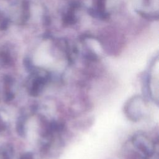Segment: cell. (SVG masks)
Masks as SVG:
<instances>
[{"mask_svg": "<svg viewBox=\"0 0 159 159\" xmlns=\"http://www.w3.org/2000/svg\"><path fill=\"white\" fill-rule=\"evenodd\" d=\"M132 143L138 152L143 155V158L155 155V143L146 134L142 132L135 134L132 138Z\"/></svg>", "mask_w": 159, "mask_h": 159, "instance_id": "cell-1", "label": "cell"}, {"mask_svg": "<svg viewBox=\"0 0 159 159\" xmlns=\"http://www.w3.org/2000/svg\"><path fill=\"white\" fill-rule=\"evenodd\" d=\"M146 107L145 101L142 98L135 96L126 104L125 111L130 119L137 121L141 119L145 115Z\"/></svg>", "mask_w": 159, "mask_h": 159, "instance_id": "cell-2", "label": "cell"}, {"mask_svg": "<svg viewBox=\"0 0 159 159\" xmlns=\"http://www.w3.org/2000/svg\"><path fill=\"white\" fill-rule=\"evenodd\" d=\"M22 159H33V155L31 153H27L22 157Z\"/></svg>", "mask_w": 159, "mask_h": 159, "instance_id": "cell-3", "label": "cell"}]
</instances>
